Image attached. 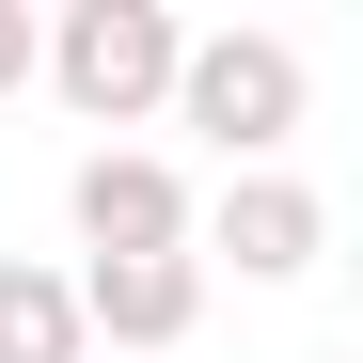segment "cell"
<instances>
[{
  "label": "cell",
  "instance_id": "cell-1",
  "mask_svg": "<svg viewBox=\"0 0 363 363\" xmlns=\"http://www.w3.org/2000/svg\"><path fill=\"white\" fill-rule=\"evenodd\" d=\"M174 0H64V16L32 32V79H64L79 127H143V111H174Z\"/></svg>",
  "mask_w": 363,
  "mask_h": 363
},
{
  "label": "cell",
  "instance_id": "cell-2",
  "mask_svg": "<svg viewBox=\"0 0 363 363\" xmlns=\"http://www.w3.org/2000/svg\"><path fill=\"white\" fill-rule=\"evenodd\" d=\"M300 95H316V79H300L284 32H190V48H174V111H190L221 158H253V174L300 143Z\"/></svg>",
  "mask_w": 363,
  "mask_h": 363
},
{
  "label": "cell",
  "instance_id": "cell-3",
  "mask_svg": "<svg viewBox=\"0 0 363 363\" xmlns=\"http://www.w3.org/2000/svg\"><path fill=\"white\" fill-rule=\"evenodd\" d=\"M64 221H79V253H95V269H111V253H190V174L143 158V143H95V158H79V190H64Z\"/></svg>",
  "mask_w": 363,
  "mask_h": 363
},
{
  "label": "cell",
  "instance_id": "cell-4",
  "mask_svg": "<svg viewBox=\"0 0 363 363\" xmlns=\"http://www.w3.org/2000/svg\"><path fill=\"white\" fill-rule=\"evenodd\" d=\"M79 284V332H111V347H174L206 316V253H111V269H64Z\"/></svg>",
  "mask_w": 363,
  "mask_h": 363
},
{
  "label": "cell",
  "instance_id": "cell-5",
  "mask_svg": "<svg viewBox=\"0 0 363 363\" xmlns=\"http://www.w3.org/2000/svg\"><path fill=\"white\" fill-rule=\"evenodd\" d=\"M316 190H300V174H237V190H221V253H237V284H300V269H316Z\"/></svg>",
  "mask_w": 363,
  "mask_h": 363
},
{
  "label": "cell",
  "instance_id": "cell-6",
  "mask_svg": "<svg viewBox=\"0 0 363 363\" xmlns=\"http://www.w3.org/2000/svg\"><path fill=\"white\" fill-rule=\"evenodd\" d=\"M79 284L64 269H32V253H0V363H79Z\"/></svg>",
  "mask_w": 363,
  "mask_h": 363
},
{
  "label": "cell",
  "instance_id": "cell-7",
  "mask_svg": "<svg viewBox=\"0 0 363 363\" xmlns=\"http://www.w3.org/2000/svg\"><path fill=\"white\" fill-rule=\"evenodd\" d=\"M32 79V0H0V95Z\"/></svg>",
  "mask_w": 363,
  "mask_h": 363
}]
</instances>
